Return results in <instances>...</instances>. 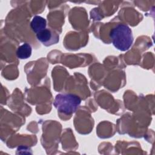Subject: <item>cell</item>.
Wrapping results in <instances>:
<instances>
[{
  "label": "cell",
  "mask_w": 155,
  "mask_h": 155,
  "mask_svg": "<svg viewBox=\"0 0 155 155\" xmlns=\"http://www.w3.org/2000/svg\"><path fill=\"white\" fill-rule=\"evenodd\" d=\"M110 36L114 47L122 51L128 50L134 40L131 28L123 24L115 26L111 30Z\"/></svg>",
  "instance_id": "obj_1"
},
{
  "label": "cell",
  "mask_w": 155,
  "mask_h": 155,
  "mask_svg": "<svg viewBox=\"0 0 155 155\" xmlns=\"http://www.w3.org/2000/svg\"><path fill=\"white\" fill-rule=\"evenodd\" d=\"M81 102V98L76 94H58L55 97L53 105L59 112L71 115L77 110Z\"/></svg>",
  "instance_id": "obj_2"
},
{
  "label": "cell",
  "mask_w": 155,
  "mask_h": 155,
  "mask_svg": "<svg viewBox=\"0 0 155 155\" xmlns=\"http://www.w3.org/2000/svg\"><path fill=\"white\" fill-rule=\"evenodd\" d=\"M38 40L45 46H50L57 44L59 41V35L50 28H45L36 34Z\"/></svg>",
  "instance_id": "obj_3"
},
{
  "label": "cell",
  "mask_w": 155,
  "mask_h": 155,
  "mask_svg": "<svg viewBox=\"0 0 155 155\" xmlns=\"http://www.w3.org/2000/svg\"><path fill=\"white\" fill-rule=\"evenodd\" d=\"M46 26V19L40 16H34L30 22V27L31 30L36 34L45 29Z\"/></svg>",
  "instance_id": "obj_4"
},
{
  "label": "cell",
  "mask_w": 155,
  "mask_h": 155,
  "mask_svg": "<svg viewBox=\"0 0 155 155\" xmlns=\"http://www.w3.org/2000/svg\"><path fill=\"white\" fill-rule=\"evenodd\" d=\"M32 48L28 43H24L19 46L16 50V56L20 59H25L31 55Z\"/></svg>",
  "instance_id": "obj_5"
}]
</instances>
